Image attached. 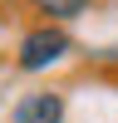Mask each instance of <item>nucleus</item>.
<instances>
[{"label":"nucleus","instance_id":"1","mask_svg":"<svg viewBox=\"0 0 118 123\" xmlns=\"http://www.w3.org/2000/svg\"><path fill=\"white\" fill-rule=\"evenodd\" d=\"M69 54V35L59 25H35V30H25V39H20V54H15V64L20 69H49V64H59V59Z\"/></svg>","mask_w":118,"mask_h":123},{"label":"nucleus","instance_id":"3","mask_svg":"<svg viewBox=\"0 0 118 123\" xmlns=\"http://www.w3.org/2000/svg\"><path fill=\"white\" fill-rule=\"evenodd\" d=\"M35 15H44V25L49 20H74L79 10H88V0H25Z\"/></svg>","mask_w":118,"mask_h":123},{"label":"nucleus","instance_id":"2","mask_svg":"<svg viewBox=\"0 0 118 123\" xmlns=\"http://www.w3.org/2000/svg\"><path fill=\"white\" fill-rule=\"evenodd\" d=\"M15 123H64V94H54V89H35V94H25L15 104Z\"/></svg>","mask_w":118,"mask_h":123}]
</instances>
